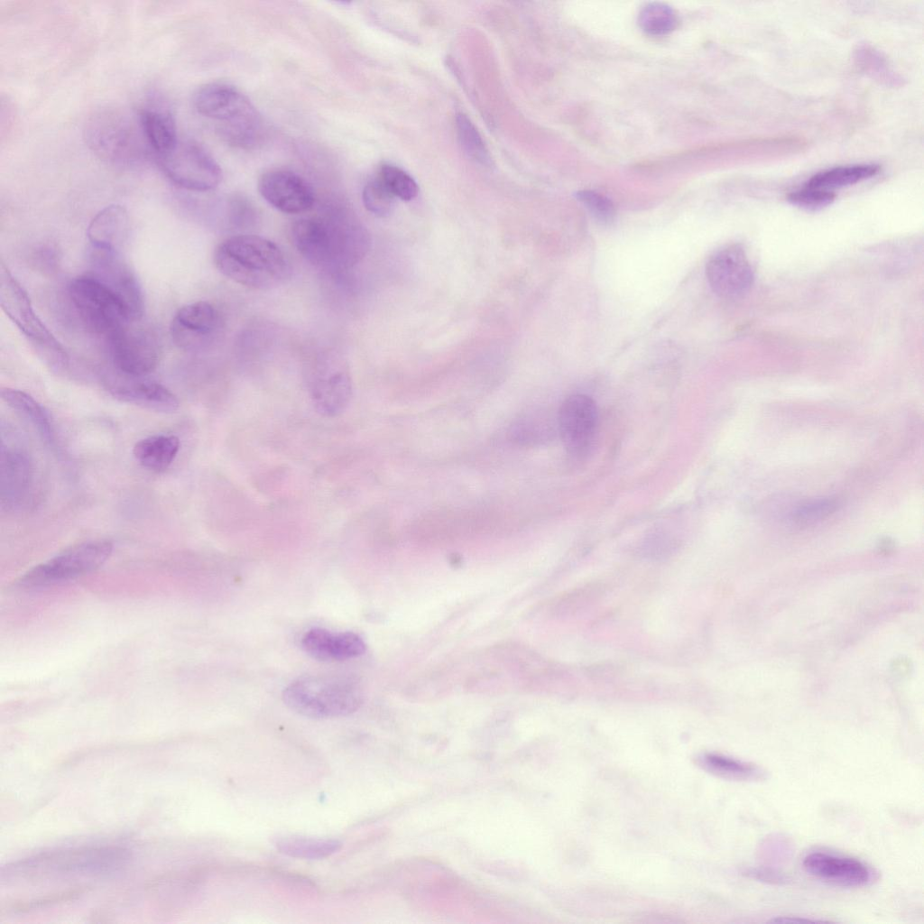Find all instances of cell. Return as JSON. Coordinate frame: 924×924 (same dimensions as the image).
Returning <instances> with one entry per match:
<instances>
[{"label": "cell", "mask_w": 924, "mask_h": 924, "mask_svg": "<svg viewBox=\"0 0 924 924\" xmlns=\"http://www.w3.org/2000/svg\"><path fill=\"white\" fill-rule=\"evenodd\" d=\"M83 135L86 144L97 158L120 170L143 166L152 151L138 113L115 106L93 111L84 125Z\"/></svg>", "instance_id": "cell-1"}, {"label": "cell", "mask_w": 924, "mask_h": 924, "mask_svg": "<svg viewBox=\"0 0 924 924\" xmlns=\"http://www.w3.org/2000/svg\"><path fill=\"white\" fill-rule=\"evenodd\" d=\"M369 246L365 227L346 213L308 217L299 234L302 256L324 269L352 267L366 254Z\"/></svg>", "instance_id": "cell-2"}, {"label": "cell", "mask_w": 924, "mask_h": 924, "mask_svg": "<svg viewBox=\"0 0 924 924\" xmlns=\"http://www.w3.org/2000/svg\"><path fill=\"white\" fill-rule=\"evenodd\" d=\"M214 263L226 278L255 290L273 289L291 273L282 250L256 235H238L222 241L215 250Z\"/></svg>", "instance_id": "cell-3"}, {"label": "cell", "mask_w": 924, "mask_h": 924, "mask_svg": "<svg viewBox=\"0 0 924 924\" xmlns=\"http://www.w3.org/2000/svg\"><path fill=\"white\" fill-rule=\"evenodd\" d=\"M197 111L217 123V131L227 143L252 149L262 143L264 136L263 120L250 100L236 88L210 83L198 89L194 96Z\"/></svg>", "instance_id": "cell-4"}, {"label": "cell", "mask_w": 924, "mask_h": 924, "mask_svg": "<svg viewBox=\"0 0 924 924\" xmlns=\"http://www.w3.org/2000/svg\"><path fill=\"white\" fill-rule=\"evenodd\" d=\"M363 688L349 674H319L299 678L283 690L284 704L310 718H334L356 712L363 703Z\"/></svg>", "instance_id": "cell-5"}, {"label": "cell", "mask_w": 924, "mask_h": 924, "mask_svg": "<svg viewBox=\"0 0 924 924\" xmlns=\"http://www.w3.org/2000/svg\"><path fill=\"white\" fill-rule=\"evenodd\" d=\"M0 304L51 369L58 373L68 369L66 350L39 319L26 291L3 262L0 263Z\"/></svg>", "instance_id": "cell-6"}, {"label": "cell", "mask_w": 924, "mask_h": 924, "mask_svg": "<svg viewBox=\"0 0 924 924\" xmlns=\"http://www.w3.org/2000/svg\"><path fill=\"white\" fill-rule=\"evenodd\" d=\"M69 295L86 326L106 337L133 321L116 295L90 273L74 278Z\"/></svg>", "instance_id": "cell-7"}, {"label": "cell", "mask_w": 924, "mask_h": 924, "mask_svg": "<svg viewBox=\"0 0 924 924\" xmlns=\"http://www.w3.org/2000/svg\"><path fill=\"white\" fill-rule=\"evenodd\" d=\"M155 159L164 175L175 185L190 191L214 189L221 181L222 171L214 158L192 140H178Z\"/></svg>", "instance_id": "cell-8"}, {"label": "cell", "mask_w": 924, "mask_h": 924, "mask_svg": "<svg viewBox=\"0 0 924 924\" xmlns=\"http://www.w3.org/2000/svg\"><path fill=\"white\" fill-rule=\"evenodd\" d=\"M113 544L106 540L81 542L35 566L20 579L24 587L46 585L87 574L110 557Z\"/></svg>", "instance_id": "cell-9"}, {"label": "cell", "mask_w": 924, "mask_h": 924, "mask_svg": "<svg viewBox=\"0 0 924 924\" xmlns=\"http://www.w3.org/2000/svg\"><path fill=\"white\" fill-rule=\"evenodd\" d=\"M139 322L130 321L106 337L114 365L120 374L133 377L152 373L160 357L156 337Z\"/></svg>", "instance_id": "cell-10"}, {"label": "cell", "mask_w": 924, "mask_h": 924, "mask_svg": "<svg viewBox=\"0 0 924 924\" xmlns=\"http://www.w3.org/2000/svg\"><path fill=\"white\" fill-rule=\"evenodd\" d=\"M25 447L17 441L1 444V503L7 510H18L32 503L37 490V471Z\"/></svg>", "instance_id": "cell-11"}, {"label": "cell", "mask_w": 924, "mask_h": 924, "mask_svg": "<svg viewBox=\"0 0 924 924\" xmlns=\"http://www.w3.org/2000/svg\"><path fill=\"white\" fill-rule=\"evenodd\" d=\"M310 391L321 413L332 416L345 409L351 395V380L338 354L326 351L317 356L311 368Z\"/></svg>", "instance_id": "cell-12"}, {"label": "cell", "mask_w": 924, "mask_h": 924, "mask_svg": "<svg viewBox=\"0 0 924 924\" xmlns=\"http://www.w3.org/2000/svg\"><path fill=\"white\" fill-rule=\"evenodd\" d=\"M559 431L568 452L583 457L591 451L598 429V411L592 398L573 394L561 404L558 415Z\"/></svg>", "instance_id": "cell-13"}, {"label": "cell", "mask_w": 924, "mask_h": 924, "mask_svg": "<svg viewBox=\"0 0 924 924\" xmlns=\"http://www.w3.org/2000/svg\"><path fill=\"white\" fill-rule=\"evenodd\" d=\"M223 321L217 309L208 301L199 300L181 307L171 323L174 344L184 350H202L220 336Z\"/></svg>", "instance_id": "cell-14"}, {"label": "cell", "mask_w": 924, "mask_h": 924, "mask_svg": "<svg viewBox=\"0 0 924 924\" xmlns=\"http://www.w3.org/2000/svg\"><path fill=\"white\" fill-rule=\"evenodd\" d=\"M90 274L106 285L121 300L133 321H140L144 312L141 286L118 252L92 248Z\"/></svg>", "instance_id": "cell-15"}, {"label": "cell", "mask_w": 924, "mask_h": 924, "mask_svg": "<svg viewBox=\"0 0 924 924\" xmlns=\"http://www.w3.org/2000/svg\"><path fill=\"white\" fill-rule=\"evenodd\" d=\"M706 275L714 292L725 299L746 293L753 282V271L744 249L736 244L716 251L707 261Z\"/></svg>", "instance_id": "cell-16"}, {"label": "cell", "mask_w": 924, "mask_h": 924, "mask_svg": "<svg viewBox=\"0 0 924 924\" xmlns=\"http://www.w3.org/2000/svg\"><path fill=\"white\" fill-rule=\"evenodd\" d=\"M802 865L810 875L841 887H864L878 879V873L865 863L831 853H809Z\"/></svg>", "instance_id": "cell-17"}, {"label": "cell", "mask_w": 924, "mask_h": 924, "mask_svg": "<svg viewBox=\"0 0 924 924\" xmlns=\"http://www.w3.org/2000/svg\"><path fill=\"white\" fill-rule=\"evenodd\" d=\"M258 189L271 206L286 214L308 211L315 201L311 187L300 176L289 171L265 172L259 180Z\"/></svg>", "instance_id": "cell-18"}, {"label": "cell", "mask_w": 924, "mask_h": 924, "mask_svg": "<svg viewBox=\"0 0 924 924\" xmlns=\"http://www.w3.org/2000/svg\"><path fill=\"white\" fill-rule=\"evenodd\" d=\"M108 391L117 400L157 412H173L179 407L177 396L159 383L120 374Z\"/></svg>", "instance_id": "cell-19"}, {"label": "cell", "mask_w": 924, "mask_h": 924, "mask_svg": "<svg viewBox=\"0 0 924 924\" xmlns=\"http://www.w3.org/2000/svg\"><path fill=\"white\" fill-rule=\"evenodd\" d=\"M301 647L309 656L322 661L354 659L366 650L365 641L357 633H333L324 628H312L305 633Z\"/></svg>", "instance_id": "cell-20"}, {"label": "cell", "mask_w": 924, "mask_h": 924, "mask_svg": "<svg viewBox=\"0 0 924 924\" xmlns=\"http://www.w3.org/2000/svg\"><path fill=\"white\" fill-rule=\"evenodd\" d=\"M129 217L125 208L118 204L109 205L89 223L88 238L92 248L118 252L127 237Z\"/></svg>", "instance_id": "cell-21"}, {"label": "cell", "mask_w": 924, "mask_h": 924, "mask_svg": "<svg viewBox=\"0 0 924 924\" xmlns=\"http://www.w3.org/2000/svg\"><path fill=\"white\" fill-rule=\"evenodd\" d=\"M145 137L154 155L171 149L179 140L171 113L157 106H146L138 112Z\"/></svg>", "instance_id": "cell-22"}, {"label": "cell", "mask_w": 924, "mask_h": 924, "mask_svg": "<svg viewBox=\"0 0 924 924\" xmlns=\"http://www.w3.org/2000/svg\"><path fill=\"white\" fill-rule=\"evenodd\" d=\"M3 401L17 414L28 421L42 439L50 445L55 442L51 420L46 410L30 394L14 388H2Z\"/></svg>", "instance_id": "cell-23"}, {"label": "cell", "mask_w": 924, "mask_h": 924, "mask_svg": "<svg viewBox=\"0 0 924 924\" xmlns=\"http://www.w3.org/2000/svg\"><path fill=\"white\" fill-rule=\"evenodd\" d=\"M180 449V439L174 435H153L135 443L133 454L143 467L152 471L166 469Z\"/></svg>", "instance_id": "cell-24"}, {"label": "cell", "mask_w": 924, "mask_h": 924, "mask_svg": "<svg viewBox=\"0 0 924 924\" xmlns=\"http://www.w3.org/2000/svg\"><path fill=\"white\" fill-rule=\"evenodd\" d=\"M273 844L282 854L303 859L325 858L337 853L342 846V843L334 838L294 835L277 836L273 839Z\"/></svg>", "instance_id": "cell-25"}, {"label": "cell", "mask_w": 924, "mask_h": 924, "mask_svg": "<svg viewBox=\"0 0 924 924\" xmlns=\"http://www.w3.org/2000/svg\"><path fill=\"white\" fill-rule=\"evenodd\" d=\"M879 171L880 166L873 163L837 166L816 173L805 186L833 192L834 189L868 180Z\"/></svg>", "instance_id": "cell-26"}, {"label": "cell", "mask_w": 924, "mask_h": 924, "mask_svg": "<svg viewBox=\"0 0 924 924\" xmlns=\"http://www.w3.org/2000/svg\"><path fill=\"white\" fill-rule=\"evenodd\" d=\"M702 764L710 772L732 780L760 781L768 778V772L757 764L719 754H706Z\"/></svg>", "instance_id": "cell-27"}, {"label": "cell", "mask_w": 924, "mask_h": 924, "mask_svg": "<svg viewBox=\"0 0 924 924\" xmlns=\"http://www.w3.org/2000/svg\"><path fill=\"white\" fill-rule=\"evenodd\" d=\"M456 126L460 144L467 156L481 165H490L491 157L488 150L467 116L463 113L457 114Z\"/></svg>", "instance_id": "cell-28"}, {"label": "cell", "mask_w": 924, "mask_h": 924, "mask_svg": "<svg viewBox=\"0 0 924 924\" xmlns=\"http://www.w3.org/2000/svg\"><path fill=\"white\" fill-rule=\"evenodd\" d=\"M638 22L645 32L663 35L675 28L677 15L674 10L666 5L651 3L641 10Z\"/></svg>", "instance_id": "cell-29"}, {"label": "cell", "mask_w": 924, "mask_h": 924, "mask_svg": "<svg viewBox=\"0 0 924 924\" xmlns=\"http://www.w3.org/2000/svg\"><path fill=\"white\" fill-rule=\"evenodd\" d=\"M377 176L395 198L408 201L418 194L419 188L415 180L397 166L383 164Z\"/></svg>", "instance_id": "cell-30"}, {"label": "cell", "mask_w": 924, "mask_h": 924, "mask_svg": "<svg viewBox=\"0 0 924 924\" xmlns=\"http://www.w3.org/2000/svg\"><path fill=\"white\" fill-rule=\"evenodd\" d=\"M362 198L365 208L377 217H385L393 210L395 197L378 176L365 185Z\"/></svg>", "instance_id": "cell-31"}, {"label": "cell", "mask_w": 924, "mask_h": 924, "mask_svg": "<svg viewBox=\"0 0 924 924\" xmlns=\"http://www.w3.org/2000/svg\"><path fill=\"white\" fill-rule=\"evenodd\" d=\"M836 198L832 191L804 186L788 195V201L805 210H819L829 206Z\"/></svg>", "instance_id": "cell-32"}, {"label": "cell", "mask_w": 924, "mask_h": 924, "mask_svg": "<svg viewBox=\"0 0 924 924\" xmlns=\"http://www.w3.org/2000/svg\"><path fill=\"white\" fill-rule=\"evenodd\" d=\"M577 198L601 224L610 225L614 220V206L605 196L593 190H580Z\"/></svg>", "instance_id": "cell-33"}, {"label": "cell", "mask_w": 924, "mask_h": 924, "mask_svg": "<svg viewBox=\"0 0 924 924\" xmlns=\"http://www.w3.org/2000/svg\"><path fill=\"white\" fill-rule=\"evenodd\" d=\"M836 507V502L833 499L812 501L801 505L795 512L793 519L798 523L813 522L829 515L835 511Z\"/></svg>", "instance_id": "cell-34"}, {"label": "cell", "mask_w": 924, "mask_h": 924, "mask_svg": "<svg viewBox=\"0 0 924 924\" xmlns=\"http://www.w3.org/2000/svg\"><path fill=\"white\" fill-rule=\"evenodd\" d=\"M742 873L757 882L773 885H786L790 882L786 874L769 867H748Z\"/></svg>", "instance_id": "cell-35"}, {"label": "cell", "mask_w": 924, "mask_h": 924, "mask_svg": "<svg viewBox=\"0 0 924 924\" xmlns=\"http://www.w3.org/2000/svg\"><path fill=\"white\" fill-rule=\"evenodd\" d=\"M769 922L770 923H783V924H787V923L800 924V923H822V922H829V921H826V920H822V919H808V918H806V917H802L801 918V917H790V916H784L783 917L782 916V917H776L774 919H772L771 920H769Z\"/></svg>", "instance_id": "cell-36"}]
</instances>
